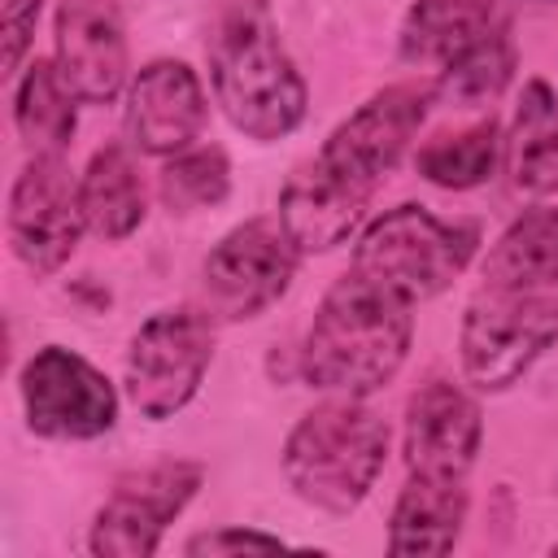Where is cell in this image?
Masks as SVG:
<instances>
[{"label":"cell","instance_id":"cell-1","mask_svg":"<svg viewBox=\"0 0 558 558\" xmlns=\"http://www.w3.org/2000/svg\"><path fill=\"white\" fill-rule=\"evenodd\" d=\"M410 336V301L349 270L327 288L305 327L301 375L327 397H371L401 371Z\"/></svg>","mask_w":558,"mask_h":558},{"label":"cell","instance_id":"cell-25","mask_svg":"<svg viewBox=\"0 0 558 558\" xmlns=\"http://www.w3.org/2000/svg\"><path fill=\"white\" fill-rule=\"evenodd\" d=\"M39 4L44 0H4L0 9V35H4V70L13 74L31 48L35 22H39Z\"/></svg>","mask_w":558,"mask_h":558},{"label":"cell","instance_id":"cell-12","mask_svg":"<svg viewBox=\"0 0 558 558\" xmlns=\"http://www.w3.org/2000/svg\"><path fill=\"white\" fill-rule=\"evenodd\" d=\"M484 440L480 405L453 379H427L405 401V471L436 480H466Z\"/></svg>","mask_w":558,"mask_h":558},{"label":"cell","instance_id":"cell-16","mask_svg":"<svg viewBox=\"0 0 558 558\" xmlns=\"http://www.w3.org/2000/svg\"><path fill=\"white\" fill-rule=\"evenodd\" d=\"M466 510H471L466 480L410 475L388 519V549L392 554H449L462 536Z\"/></svg>","mask_w":558,"mask_h":558},{"label":"cell","instance_id":"cell-6","mask_svg":"<svg viewBox=\"0 0 558 558\" xmlns=\"http://www.w3.org/2000/svg\"><path fill=\"white\" fill-rule=\"evenodd\" d=\"M214 362V314L205 305H170L157 310L126 349L122 384L131 405L161 423L174 418L205 384Z\"/></svg>","mask_w":558,"mask_h":558},{"label":"cell","instance_id":"cell-27","mask_svg":"<svg viewBox=\"0 0 558 558\" xmlns=\"http://www.w3.org/2000/svg\"><path fill=\"white\" fill-rule=\"evenodd\" d=\"M519 4H558V0H519Z\"/></svg>","mask_w":558,"mask_h":558},{"label":"cell","instance_id":"cell-23","mask_svg":"<svg viewBox=\"0 0 558 558\" xmlns=\"http://www.w3.org/2000/svg\"><path fill=\"white\" fill-rule=\"evenodd\" d=\"M497 157H501V131L488 118L458 135H440V140L423 144L414 166L427 183H436L445 192H466V187H480L497 170Z\"/></svg>","mask_w":558,"mask_h":558},{"label":"cell","instance_id":"cell-17","mask_svg":"<svg viewBox=\"0 0 558 558\" xmlns=\"http://www.w3.org/2000/svg\"><path fill=\"white\" fill-rule=\"evenodd\" d=\"M493 26H506L501 0H414L405 9L397 48L414 65H440Z\"/></svg>","mask_w":558,"mask_h":558},{"label":"cell","instance_id":"cell-11","mask_svg":"<svg viewBox=\"0 0 558 558\" xmlns=\"http://www.w3.org/2000/svg\"><path fill=\"white\" fill-rule=\"evenodd\" d=\"M87 231L78 183L61 157H31L9 192V244L35 275L61 270Z\"/></svg>","mask_w":558,"mask_h":558},{"label":"cell","instance_id":"cell-18","mask_svg":"<svg viewBox=\"0 0 558 558\" xmlns=\"http://www.w3.org/2000/svg\"><path fill=\"white\" fill-rule=\"evenodd\" d=\"M493 288H558V205L519 214L484 257Z\"/></svg>","mask_w":558,"mask_h":558},{"label":"cell","instance_id":"cell-5","mask_svg":"<svg viewBox=\"0 0 558 558\" xmlns=\"http://www.w3.org/2000/svg\"><path fill=\"white\" fill-rule=\"evenodd\" d=\"M558 340V288L484 283L462 314L458 353L475 392L514 388Z\"/></svg>","mask_w":558,"mask_h":558},{"label":"cell","instance_id":"cell-20","mask_svg":"<svg viewBox=\"0 0 558 558\" xmlns=\"http://www.w3.org/2000/svg\"><path fill=\"white\" fill-rule=\"evenodd\" d=\"M74 105L78 96L65 87L57 61H31L13 92V122L31 157H61L74 135Z\"/></svg>","mask_w":558,"mask_h":558},{"label":"cell","instance_id":"cell-4","mask_svg":"<svg viewBox=\"0 0 558 558\" xmlns=\"http://www.w3.org/2000/svg\"><path fill=\"white\" fill-rule=\"evenodd\" d=\"M475 248L480 231L471 222H445L423 205H397L362 227L349 270L414 305L445 292Z\"/></svg>","mask_w":558,"mask_h":558},{"label":"cell","instance_id":"cell-13","mask_svg":"<svg viewBox=\"0 0 558 558\" xmlns=\"http://www.w3.org/2000/svg\"><path fill=\"white\" fill-rule=\"evenodd\" d=\"M52 61L83 105H109L126 83V26L118 0H61Z\"/></svg>","mask_w":558,"mask_h":558},{"label":"cell","instance_id":"cell-7","mask_svg":"<svg viewBox=\"0 0 558 558\" xmlns=\"http://www.w3.org/2000/svg\"><path fill=\"white\" fill-rule=\"evenodd\" d=\"M296 262L301 248L279 218H248L209 248L201 266V305L214 314V323L257 318L288 292Z\"/></svg>","mask_w":558,"mask_h":558},{"label":"cell","instance_id":"cell-15","mask_svg":"<svg viewBox=\"0 0 558 558\" xmlns=\"http://www.w3.org/2000/svg\"><path fill=\"white\" fill-rule=\"evenodd\" d=\"M366 205H371L366 192H357L336 170H327L318 157H310L283 183L275 218L283 222V231L292 235V244L301 253H331L336 244H344L357 231Z\"/></svg>","mask_w":558,"mask_h":558},{"label":"cell","instance_id":"cell-21","mask_svg":"<svg viewBox=\"0 0 558 558\" xmlns=\"http://www.w3.org/2000/svg\"><path fill=\"white\" fill-rule=\"evenodd\" d=\"M514 78V44L506 26H493L488 35L458 48L449 61H440V74L432 83V96L453 109H480L506 92Z\"/></svg>","mask_w":558,"mask_h":558},{"label":"cell","instance_id":"cell-8","mask_svg":"<svg viewBox=\"0 0 558 558\" xmlns=\"http://www.w3.org/2000/svg\"><path fill=\"white\" fill-rule=\"evenodd\" d=\"M205 471L196 462L170 458L144 471H131L113 484L109 501L96 510L87 549L96 558H153L161 549L166 527L187 510Z\"/></svg>","mask_w":558,"mask_h":558},{"label":"cell","instance_id":"cell-9","mask_svg":"<svg viewBox=\"0 0 558 558\" xmlns=\"http://www.w3.org/2000/svg\"><path fill=\"white\" fill-rule=\"evenodd\" d=\"M26 427L48 440H96L118 423L113 384L74 349L44 344L22 366Z\"/></svg>","mask_w":558,"mask_h":558},{"label":"cell","instance_id":"cell-26","mask_svg":"<svg viewBox=\"0 0 558 558\" xmlns=\"http://www.w3.org/2000/svg\"><path fill=\"white\" fill-rule=\"evenodd\" d=\"M283 541L257 527H218L187 541V554H235V549H279Z\"/></svg>","mask_w":558,"mask_h":558},{"label":"cell","instance_id":"cell-19","mask_svg":"<svg viewBox=\"0 0 558 558\" xmlns=\"http://www.w3.org/2000/svg\"><path fill=\"white\" fill-rule=\"evenodd\" d=\"M78 201L87 231L100 240H126L144 222V183L122 144H109L87 161L78 179Z\"/></svg>","mask_w":558,"mask_h":558},{"label":"cell","instance_id":"cell-14","mask_svg":"<svg viewBox=\"0 0 558 558\" xmlns=\"http://www.w3.org/2000/svg\"><path fill=\"white\" fill-rule=\"evenodd\" d=\"M205 126V87L187 61H148L126 87V140L148 157L192 148Z\"/></svg>","mask_w":558,"mask_h":558},{"label":"cell","instance_id":"cell-22","mask_svg":"<svg viewBox=\"0 0 558 558\" xmlns=\"http://www.w3.org/2000/svg\"><path fill=\"white\" fill-rule=\"evenodd\" d=\"M510 174L519 192H558V100L545 83H527L523 92L510 144Z\"/></svg>","mask_w":558,"mask_h":558},{"label":"cell","instance_id":"cell-3","mask_svg":"<svg viewBox=\"0 0 558 558\" xmlns=\"http://www.w3.org/2000/svg\"><path fill=\"white\" fill-rule=\"evenodd\" d=\"M384 453H388L384 414H375L362 397H327L323 405L296 418L279 462L288 488L305 506L344 519L371 497L384 471Z\"/></svg>","mask_w":558,"mask_h":558},{"label":"cell","instance_id":"cell-10","mask_svg":"<svg viewBox=\"0 0 558 558\" xmlns=\"http://www.w3.org/2000/svg\"><path fill=\"white\" fill-rule=\"evenodd\" d=\"M432 100H436L432 87H418V83H392L375 92L323 140L318 161L336 170L344 183H353L357 192L375 196V187L392 174V166L405 157L410 140L418 135Z\"/></svg>","mask_w":558,"mask_h":558},{"label":"cell","instance_id":"cell-2","mask_svg":"<svg viewBox=\"0 0 558 558\" xmlns=\"http://www.w3.org/2000/svg\"><path fill=\"white\" fill-rule=\"evenodd\" d=\"M209 83L227 122L248 140H283L305 118V78L296 74L266 0H231L209 31Z\"/></svg>","mask_w":558,"mask_h":558},{"label":"cell","instance_id":"cell-24","mask_svg":"<svg viewBox=\"0 0 558 558\" xmlns=\"http://www.w3.org/2000/svg\"><path fill=\"white\" fill-rule=\"evenodd\" d=\"M157 192L166 201V209L174 214H196L209 209L218 201H227L231 192V166L222 148H183L166 161Z\"/></svg>","mask_w":558,"mask_h":558}]
</instances>
